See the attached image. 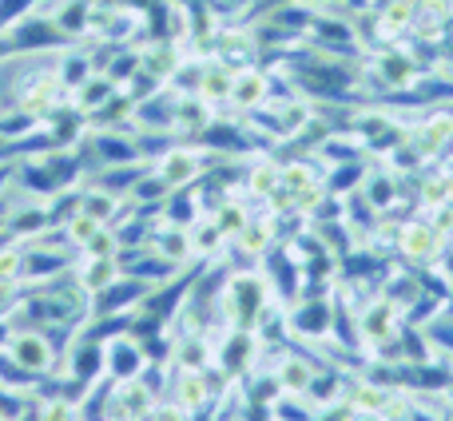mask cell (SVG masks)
Listing matches in <instances>:
<instances>
[{
  "label": "cell",
  "instance_id": "1f68e13d",
  "mask_svg": "<svg viewBox=\"0 0 453 421\" xmlns=\"http://www.w3.org/2000/svg\"><path fill=\"white\" fill-rule=\"evenodd\" d=\"M20 266H24V247L4 239L0 242V279H20Z\"/></svg>",
  "mask_w": 453,
  "mask_h": 421
},
{
  "label": "cell",
  "instance_id": "5b68a950",
  "mask_svg": "<svg viewBox=\"0 0 453 421\" xmlns=\"http://www.w3.org/2000/svg\"><path fill=\"white\" fill-rule=\"evenodd\" d=\"M135 56H140V72L148 80H156L159 88L172 84V76L180 72V64L188 60V56H183V44L180 40H172V36L143 40V44H135Z\"/></svg>",
  "mask_w": 453,
  "mask_h": 421
},
{
  "label": "cell",
  "instance_id": "277c9868",
  "mask_svg": "<svg viewBox=\"0 0 453 421\" xmlns=\"http://www.w3.org/2000/svg\"><path fill=\"white\" fill-rule=\"evenodd\" d=\"M148 366H151L148 350H143L140 338L127 334V330L104 342V378H111V382H132V378H140Z\"/></svg>",
  "mask_w": 453,
  "mask_h": 421
},
{
  "label": "cell",
  "instance_id": "2e32d148",
  "mask_svg": "<svg viewBox=\"0 0 453 421\" xmlns=\"http://www.w3.org/2000/svg\"><path fill=\"white\" fill-rule=\"evenodd\" d=\"M290 330L303 338H322L330 330V302L326 298H303V302H295V310L287 314Z\"/></svg>",
  "mask_w": 453,
  "mask_h": 421
},
{
  "label": "cell",
  "instance_id": "603a6c76",
  "mask_svg": "<svg viewBox=\"0 0 453 421\" xmlns=\"http://www.w3.org/2000/svg\"><path fill=\"white\" fill-rule=\"evenodd\" d=\"M398 247H402V255H406V258L422 263V258H434V255H438L441 234L434 231V226H426V223H406V226H402Z\"/></svg>",
  "mask_w": 453,
  "mask_h": 421
},
{
  "label": "cell",
  "instance_id": "cb8c5ba5",
  "mask_svg": "<svg viewBox=\"0 0 453 421\" xmlns=\"http://www.w3.org/2000/svg\"><path fill=\"white\" fill-rule=\"evenodd\" d=\"M116 92H119L116 80L104 76V72H96V76L88 80V84H80L76 92H72V103H76V108L84 111V116H96V111H100Z\"/></svg>",
  "mask_w": 453,
  "mask_h": 421
},
{
  "label": "cell",
  "instance_id": "5bb4252c",
  "mask_svg": "<svg viewBox=\"0 0 453 421\" xmlns=\"http://www.w3.org/2000/svg\"><path fill=\"white\" fill-rule=\"evenodd\" d=\"M231 242H234V247H239L247 258H263L266 250L279 242V234H274V215H271V210H266V215H250L247 223H242V231L234 234Z\"/></svg>",
  "mask_w": 453,
  "mask_h": 421
},
{
  "label": "cell",
  "instance_id": "6da1fadb",
  "mask_svg": "<svg viewBox=\"0 0 453 421\" xmlns=\"http://www.w3.org/2000/svg\"><path fill=\"white\" fill-rule=\"evenodd\" d=\"M64 350H68V346H64L56 334H48V330H40V326H12L0 354H4L12 366L28 370L32 378H56Z\"/></svg>",
  "mask_w": 453,
  "mask_h": 421
},
{
  "label": "cell",
  "instance_id": "d6a6232c",
  "mask_svg": "<svg viewBox=\"0 0 453 421\" xmlns=\"http://www.w3.org/2000/svg\"><path fill=\"white\" fill-rule=\"evenodd\" d=\"M8 56H16V52H12V44H8V36H0V64H4Z\"/></svg>",
  "mask_w": 453,
  "mask_h": 421
},
{
  "label": "cell",
  "instance_id": "f546056e",
  "mask_svg": "<svg viewBox=\"0 0 453 421\" xmlns=\"http://www.w3.org/2000/svg\"><path fill=\"white\" fill-rule=\"evenodd\" d=\"M100 226H104V223H96V218L88 215V210H72V215L60 223V234L68 239V247H72V250H80L96 231H100Z\"/></svg>",
  "mask_w": 453,
  "mask_h": 421
},
{
  "label": "cell",
  "instance_id": "7c38bea8",
  "mask_svg": "<svg viewBox=\"0 0 453 421\" xmlns=\"http://www.w3.org/2000/svg\"><path fill=\"white\" fill-rule=\"evenodd\" d=\"M370 72L382 76L386 88H406V84H414V80H422V72H418L414 56H406V48H386V52H378L374 60H370Z\"/></svg>",
  "mask_w": 453,
  "mask_h": 421
},
{
  "label": "cell",
  "instance_id": "ac0fdd59",
  "mask_svg": "<svg viewBox=\"0 0 453 421\" xmlns=\"http://www.w3.org/2000/svg\"><path fill=\"white\" fill-rule=\"evenodd\" d=\"M358 330L370 342H390V338L398 334V306H394L390 298H374V302L362 310Z\"/></svg>",
  "mask_w": 453,
  "mask_h": 421
},
{
  "label": "cell",
  "instance_id": "ba28073f",
  "mask_svg": "<svg viewBox=\"0 0 453 421\" xmlns=\"http://www.w3.org/2000/svg\"><path fill=\"white\" fill-rule=\"evenodd\" d=\"M72 282H76V290L84 298H96L104 295V290L111 287V282L124 274V266H119V258H84V255H72Z\"/></svg>",
  "mask_w": 453,
  "mask_h": 421
},
{
  "label": "cell",
  "instance_id": "d4e9b609",
  "mask_svg": "<svg viewBox=\"0 0 453 421\" xmlns=\"http://www.w3.org/2000/svg\"><path fill=\"white\" fill-rule=\"evenodd\" d=\"M188 231H191V250H196V258H203V263H207V258H215L226 247V242H231L219 231V223H215L211 215H199L196 223L188 226Z\"/></svg>",
  "mask_w": 453,
  "mask_h": 421
},
{
  "label": "cell",
  "instance_id": "d6986e66",
  "mask_svg": "<svg viewBox=\"0 0 453 421\" xmlns=\"http://www.w3.org/2000/svg\"><path fill=\"white\" fill-rule=\"evenodd\" d=\"M279 188H282V164H274V159H255V164L242 172V191H247V199H255V203H266Z\"/></svg>",
  "mask_w": 453,
  "mask_h": 421
},
{
  "label": "cell",
  "instance_id": "4316f807",
  "mask_svg": "<svg viewBox=\"0 0 453 421\" xmlns=\"http://www.w3.org/2000/svg\"><path fill=\"white\" fill-rule=\"evenodd\" d=\"M414 16H418V0H386L382 12H378V28L386 36H398V32L414 28Z\"/></svg>",
  "mask_w": 453,
  "mask_h": 421
},
{
  "label": "cell",
  "instance_id": "ffe728a7",
  "mask_svg": "<svg viewBox=\"0 0 453 421\" xmlns=\"http://www.w3.org/2000/svg\"><path fill=\"white\" fill-rule=\"evenodd\" d=\"M80 210H88V215H92L96 223H104V226H116L119 215L127 210V199L111 195V191L96 188V183H88V188H80Z\"/></svg>",
  "mask_w": 453,
  "mask_h": 421
},
{
  "label": "cell",
  "instance_id": "9c48e42d",
  "mask_svg": "<svg viewBox=\"0 0 453 421\" xmlns=\"http://www.w3.org/2000/svg\"><path fill=\"white\" fill-rule=\"evenodd\" d=\"M167 366L172 370H211L215 342L207 334H175L172 350H167Z\"/></svg>",
  "mask_w": 453,
  "mask_h": 421
},
{
  "label": "cell",
  "instance_id": "484cf974",
  "mask_svg": "<svg viewBox=\"0 0 453 421\" xmlns=\"http://www.w3.org/2000/svg\"><path fill=\"white\" fill-rule=\"evenodd\" d=\"M326 180V172H322V164H314V159H290V164H282V188L290 191V195H298V191L314 188V183Z\"/></svg>",
  "mask_w": 453,
  "mask_h": 421
},
{
  "label": "cell",
  "instance_id": "e575fe53",
  "mask_svg": "<svg viewBox=\"0 0 453 421\" xmlns=\"http://www.w3.org/2000/svg\"><path fill=\"white\" fill-rule=\"evenodd\" d=\"M0 421H4V417H0Z\"/></svg>",
  "mask_w": 453,
  "mask_h": 421
},
{
  "label": "cell",
  "instance_id": "8fae6325",
  "mask_svg": "<svg viewBox=\"0 0 453 421\" xmlns=\"http://www.w3.org/2000/svg\"><path fill=\"white\" fill-rule=\"evenodd\" d=\"M156 255L172 258V263L188 266L196 263V250H191V231L180 223H164V218H156V231H151V242H148Z\"/></svg>",
  "mask_w": 453,
  "mask_h": 421
},
{
  "label": "cell",
  "instance_id": "f1b7e54d",
  "mask_svg": "<svg viewBox=\"0 0 453 421\" xmlns=\"http://www.w3.org/2000/svg\"><path fill=\"white\" fill-rule=\"evenodd\" d=\"M211 218L219 223V231L226 234V239H234V234L242 231V223L250 218V210H247V203H239V199H226V195H223L219 203H215Z\"/></svg>",
  "mask_w": 453,
  "mask_h": 421
},
{
  "label": "cell",
  "instance_id": "7a4b0ae2",
  "mask_svg": "<svg viewBox=\"0 0 453 421\" xmlns=\"http://www.w3.org/2000/svg\"><path fill=\"white\" fill-rule=\"evenodd\" d=\"M207 159H211V151L199 148V143H172L151 164V172L167 183V191H188L207 175Z\"/></svg>",
  "mask_w": 453,
  "mask_h": 421
},
{
  "label": "cell",
  "instance_id": "83f0119b",
  "mask_svg": "<svg viewBox=\"0 0 453 421\" xmlns=\"http://www.w3.org/2000/svg\"><path fill=\"white\" fill-rule=\"evenodd\" d=\"M362 195H366V203L374 210H390L394 199H398V183H394L386 172H374V167H370L366 180H362Z\"/></svg>",
  "mask_w": 453,
  "mask_h": 421
},
{
  "label": "cell",
  "instance_id": "44dd1931",
  "mask_svg": "<svg viewBox=\"0 0 453 421\" xmlns=\"http://www.w3.org/2000/svg\"><path fill=\"white\" fill-rule=\"evenodd\" d=\"M314 374H319V366H314L311 358H303V354H287V358L274 366V382H279V390L295 394V398H303V394L311 390Z\"/></svg>",
  "mask_w": 453,
  "mask_h": 421
},
{
  "label": "cell",
  "instance_id": "52a82bcc",
  "mask_svg": "<svg viewBox=\"0 0 453 421\" xmlns=\"http://www.w3.org/2000/svg\"><path fill=\"white\" fill-rule=\"evenodd\" d=\"M271 103V72L263 68H239L234 72V84H231V103L226 108H234L239 116H250V111L266 108Z\"/></svg>",
  "mask_w": 453,
  "mask_h": 421
},
{
  "label": "cell",
  "instance_id": "30bf717a",
  "mask_svg": "<svg viewBox=\"0 0 453 421\" xmlns=\"http://www.w3.org/2000/svg\"><path fill=\"white\" fill-rule=\"evenodd\" d=\"M219 116V111L211 108L207 100H199V96H175V116H172V132L183 135V140H199V135L211 127V119Z\"/></svg>",
  "mask_w": 453,
  "mask_h": 421
},
{
  "label": "cell",
  "instance_id": "7402d4cb",
  "mask_svg": "<svg viewBox=\"0 0 453 421\" xmlns=\"http://www.w3.org/2000/svg\"><path fill=\"white\" fill-rule=\"evenodd\" d=\"M56 76H60L64 92H76L80 84H88V80L96 76V64H92V52H84V48H60V60H56Z\"/></svg>",
  "mask_w": 453,
  "mask_h": 421
},
{
  "label": "cell",
  "instance_id": "e0dca14e",
  "mask_svg": "<svg viewBox=\"0 0 453 421\" xmlns=\"http://www.w3.org/2000/svg\"><path fill=\"white\" fill-rule=\"evenodd\" d=\"M32 421H84L80 394H36L28 406Z\"/></svg>",
  "mask_w": 453,
  "mask_h": 421
},
{
  "label": "cell",
  "instance_id": "4dcf8cb0",
  "mask_svg": "<svg viewBox=\"0 0 453 421\" xmlns=\"http://www.w3.org/2000/svg\"><path fill=\"white\" fill-rule=\"evenodd\" d=\"M76 255H84V258H119V234H116V226H100V231H96L92 239H88L84 247L76 250Z\"/></svg>",
  "mask_w": 453,
  "mask_h": 421
},
{
  "label": "cell",
  "instance_id": "3957f363",
  "mask_svg": "<svg viewBox=\"0 0 453 421\" xmlns=\"http://www.w3.org/2000/svg\"><path fill=\"white\" fill-rule=\"evenodd\" d=\"M0 36H8V44H12L16 56H20V52H60V48L68 44V36L56 28L48 12L24 16L20 24H12V28L0 32Z\"/></svg>",
  "mask_w": 453,
  "mask_h": 421
},
{
  "label": "cell",
  "instance_id": "836d02e7",
  "mask_svg": "<svg viewBox=\"0 0 453 421\" xmlns=\"http://www.w3.org/2000/svg\"><path fill=\"white\" fill-rule=\"evenodd\" d=\"M96 421H132V417H124V414H116V410H108V414H100Z\"/></svg>",
  "mask_w": 453,
  "mask_h": 421
},
{
  "label": "cell",
  "instance_id": "9a60e30c",
  "mask_svg": "<svg viewBox=\"0 0 453 421\" xmlns=\"http://www.w3.org/2000/svg\"><path fill=\"white\" fill-rule=\"evenodd\" d=\"M231 84H234V68H226L223 60H203V76H199V100H207L215 111L231 103Z\"/></svg>",
  "mask_w": 453,
  "mask_h": 421
},
{
  "label": "cell",
  "instance_id": "8992f818",
  "mask_svg": "<svg viewBox=\"0 0 453 421\" xmlns=\"http://www.w3.org/2000/svg\"><path fill=\"white\" fill-rule=\"evenodd\" d=\"M167 398L180 402L188 414H203L215 402L211 370H175V378L167 382Z\"/></svg>",
  "mask_w": 453,
  "mask_h": 421
},
{
  "label": "cell",
  "instance_id": "4fadbf2b",
  "mask_svg": "<svg viewBox=\"0 0 453 421\" xmlns=\"http://www.w3.org/2000/svg\"><path fill=\"white\" fill-rule=\"evenodd\" d=\"M52 24L64 32L68 40H80L92 32V16H96V0H52Z\"/></svg>",
  "mask_w": 453,
  "mask_h": 421
}]
</instances>
